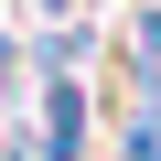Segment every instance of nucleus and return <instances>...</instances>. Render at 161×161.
Here are the masks:
<instances>
[{
	"label": "nucleus",
	"instance_id": "obj_1",
	"mask_svg": "<svg viewBox=\"0 0 161 161\" xmlns=\"http://www.w3.org/2000/svg\"><path fill=\"white\" fill-rule=\"evenodd\" d=\"M32 150H43V161H86V150H97V108H86V75H43V108H32Z\"/></svg>",
	"mask_w": 161,
	"mask_h": 161
}]
</instances>
